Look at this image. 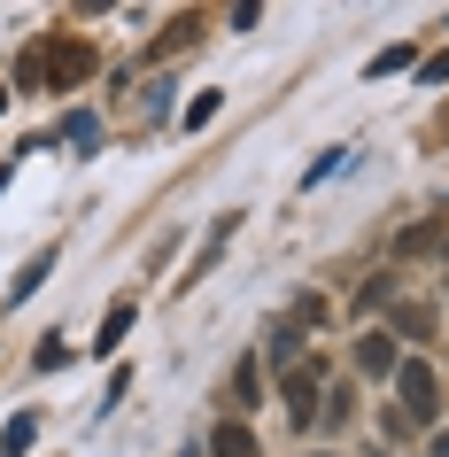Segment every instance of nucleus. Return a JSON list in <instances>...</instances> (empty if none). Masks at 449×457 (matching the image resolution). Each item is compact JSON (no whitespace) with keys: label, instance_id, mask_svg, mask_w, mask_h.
<instances>
[{"label":"nucleus","instance_id":"2","mask_svg":"<svg viewBox=\"0 0 449 457\" xmlns=\"http://www.w3.org/2000/svg\"><path fill=\"white\" fill-rule=\"evenodd\" d=\"M356 364H364V372H372V380H387V372H395V334H364V341H356Z\"/></svg>","mask_w":449,"mask_h":457},{"label":"nucleus","instance_id":"5","mask_svg":"<svg viewBox=\"0 0 449 457\" xmlns=\"http://www.w3.org/2000/svg\"><path fill=\"white\" fill-rule=\"evenodd\" d=\"M210 450H217V457H256V434H248V427L233 419V427H217V442H210Z\"/></svg>","mask_w":449,"mask_h":457},{"label":"nucleus","instance_id":"7","mask_svg":"<svg viewBox=\"0 0 449 457\" xmlns=\"http://www.w3.org/2000/svg\"><path fill=\"white\" fill-rule=\"evenodd\" d=\"M62 140H71V147H94V140H101V124L78 109V117H62Z\"/></svg>","mask_w":449,"mask_h":457},{"label":"nucleus","instance_id":"8","mask_svg":"<svg viewBox=\"0 0 449 457\" xmlns=\"http://www.w3.org/2000/svg\"><path fill=\"white\" fill-rule=\"evenodd\" d=\"M434 457H449V434H434Z\"/></svg>","mask_w":449,"mask_h":457},{"label":"nucleus","instance_id":"1","mask_svg":"<svg viewBox=\"0 0 449 457\" xmlns=\"http://www.w3.org/2000/svg\"><path fill=\"white\" fill-rule=\"evenodd\" d=\"M395 387H403V403L419 411V419H434V395H442L434 387V364H395Z\"/></svg>","mask_w":449,"mask_h":457},{"label":"nucleus","instance_id":"3","mask_svg":"<svg viewBox=\"0 0 449 457\" xmlns=\"http://www.w3.org/2000/svg\"><path fill=\"white\" fill-rule=\"evenodd\" d=\"M54 271V248H39V256H31L24 271H16V279H8V303H31V295H39V279H47Z\"/></svg>","mask_w":449,"mask_h":457},{"label":"nucleus","instance_id":"6","mask_svg":"<svg viewBox=\"0 0 449 457\" xmlns=\"http://www.w3.org/2000/svg\"><path fill=\"white\" fill-rule=\"evenodd\" d=\"M124 334H132V303H117V311L101 318V341H94V349H117Z\"/></svg>","mask_w":449,"mask_h":457},{"label":"nucleus","instance_id":"4","mask_svg":"<svg viewBox=\"0 0 449 457\" xmlns=\"http://www.w3.org/2000/svg\"><path fill=\"white\" fill-rule=\"evenodd\" d=\"M31 434H39V419H31V411H24V419H8V427H0V457H24Z\"/></svg>","mask_w":449,"mask_h":457}]
</instances>
